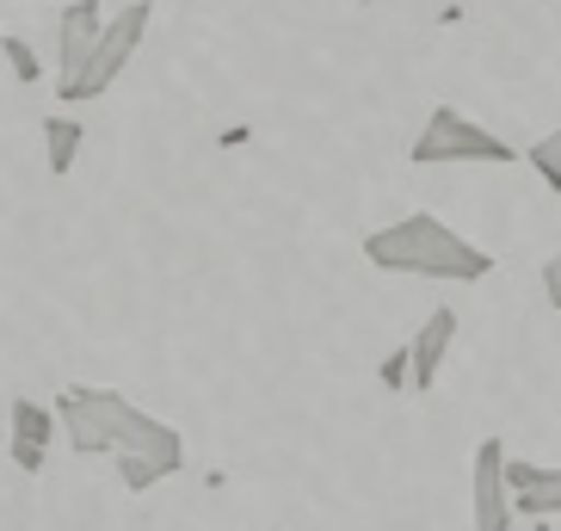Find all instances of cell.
I'll return each instance as SVG.
<instances>
[{"label": "cell", "mask_w": 561, "mask_h": 531, "mask_svg": "<svg viewBox=\"0 0 561 531\" xmlns=\"http://www.w3.org/2000/svg\"><path fill=\"white\" fill-rule=\"evenodd\" d=\"M0 56H7V68H13V81H19V87L44 81V63H37V50H32V44H25L19 32H7V37H0Z\"/></svg>", "instance_id": "7c38bea8"}, {"label": "cell", "mask_w": 561, "mask_h": 531, "mask_svg": "<svg viewBox=\"0 0 561 531\" xmlns=\"http://www.w3.org/2000/svg\"><path fill=\"white\" fill-rule=\"evenodd\" d=\"M81 143H87V124H81V117H44V167H50L56 180L75 167Z\"/></svg>", "instance_id": "30bf717a"}, {"label": "cell", "mask_w": 561, "mask_h": 531, "mask_svg": "<svg viewBox=\"0 0 561 531\" xmlns=\"http://www.w3.org/2000/svg\"><path fill=\"white\" fill-rule=\"evenodd\" d=\"M450 347H457V309H432L408 340V389L413 396H432L438 389V371H445Z\"/></svg>", "instance_id": "8992f818"}, {"label": "cell", "mask_w": 561, "mask_h": 531, "mask_svg": "<svg viewBox=\"0 0 561 531\" xmlns=\"http://www.w3.org/2000/svg\"><path fill=\"white\" fill-rule=\"evenodd\" d=\"M500 464H506V439H481V445H476V470H469L476 531H512V500H506V482H500Z\"/></svg>", "instance_id": "ba28073f"}, {"label": "cell", "mask_w": 561, "mask_h": 531, "mask_svg": "<svg viewBox=\"0 0 561 531\" xmlns=\"http://www.w3.org/2000/svg\"><path fill=\"white\" fill-rule=\"evenodd\" d=\"M543 297L561 309V253H549V260H543Z\"/></svg>", "instance_id": "5bb4252c"}, {"label": "cell", "mask_w": 561, "mask_h": 531, "mask_svg": "<svg viewBox=\"0 0 561 531\" xmlns=\"http://www.w3.org/2000/svg\"><path fill=\"white\" fill-rule=\"evenodd\" d=\"M377 377H382V389H389V396H401V389H408V347H396V352H389Z\"/></svg>", "instance_id": "4fadbf2b"}, {"label": "cell", "mask_w": 561, "mask_h": 531, "mask_svg": "<svg viewBox=\"0 0 561 531\" xmlns=\"http://www.w3.org/2000/svg\"><path fill=\"white\" fill-rule=\"evenodd\" d=\"M56 427L68 432L75 457H117V482L130 495H149L154 482L185 470V439L180 427H167L161 415L136 408L130 396L100 389V383H68L50 402Z\"/></svg>", "instance_id": "6da1fadb"}, {"label": "cell", "mask_w": 561, "mask_h": 531, "mask_svg": "<svg viewBox=\"0 0 561 531\" xmlns=\"http://www.w3.org/2000/svg\"><path fill=\"white\" fill-rule=\"evenodd\" d=\"M413 167H512L518 149L506 136H494L481 117H462L457 105H432L420 136L408 143Z\"/></svg>", "instance_id": "3957f363"}, {"label": "cell", "mask_w": 561, "mask_h": 531, "mask_svg": "<svg viewBox=\"0 0 561 531\" xmlns=\"http://www.w3.org/2000/svg\"><path fill=\"white\" fill-rule=\"evenodd\" d=\"M500 482H506V500H512V519H549L561 513V464H530V457H512L500 464Z\"/></svg>", "instance_id": "5b68a950"}, {"label": "cell", "mask_w": 561, "mask_h": 531, "mask_svg": "<svg viewBox=\"0 0 561 531\" xmlns=\"http://www.w3.org/2000/svg\"><path fill=\"white\" fill-rule=\"evenodd\" d=\"M13 464L25 470V476H37L44 470V451H50V439H56V415L44 408V402H32V396H13Z\"/></svg>", "instance_id": "9c48e42d"}, {"label": "cell", "mask_w": 561, "mask_h": 531, "mask_svg": "<svg viewBox=\"0 0 561 531\" xmlns=\"http://www.w3.org/2000/svg\"><path fill=\"white\" fill-rule=\"evenodd\" d=\"M537 531H556V526H537Z\"/></svg>", "instance_id": "9a60e30c"}, {"label": "cell", "mask_w": 561, "mask_h": 531, "mask_svg": "<svg viewBox=\"0 0 561 531\" xmlns=\"http://www.w3.org/2000/svg\"><path fill=\"white\" fill-rule=\"evenodd\" d=\"M518 161L530 167V173H537V180L549 185V192H561V131H549V136H537V143H530L525 155H518Z\"/></svg>", "instance_id": "8fae6325"}, {"label": "cell", "mask_w": 561, "mask_h": 531, "mask_svg": "<svg viewBox=\"0 0 561 531\" xmlns=\"http://www.w3.org/2000/svg\"><path fill=\"white\" fill-rule=\"evenodd\" d=\"M105 32V7L100 0H68L62 13H56V87H68L75 75L87 68V56H93V44H100Z\"/></svg>", "instance_id": "52a82bcc"}, {"label": "cell", "mask_w": 561, "mask_h": 531, "mask_svg": "<svg viewBox=\"0 0 561 531\" xmlns=\"http://www.w3.org/2000/svg\"><path fill=\"white\" fill-rule=\"evenodd\" d=\"M149 19H154V0H124L117 19L105 13V32H100V44H93V56H87V68L68 87H56V100L62 105H93L100 93H112V81L136 63L142 37H149Z\"/></svg>", "instance_id": "277c9868"}, {"label": "cell", "mask_w": 561, "mask_h": 531, "mask_svg": "<svg viewBox=\"0 0 561 531\" xmlns=\"http://www.w3.org/2000/svg\"><path fill=\"white\" fill-rule=\"evenodd\" d=\"M364 266H377V272H413V279H445V284H481L494 272V253L476 248L469 235H457L445 216L408 211L389 229L364 235Z\"/></svg>", "instance_id": "7a4b0ae2"}]
</instances>
